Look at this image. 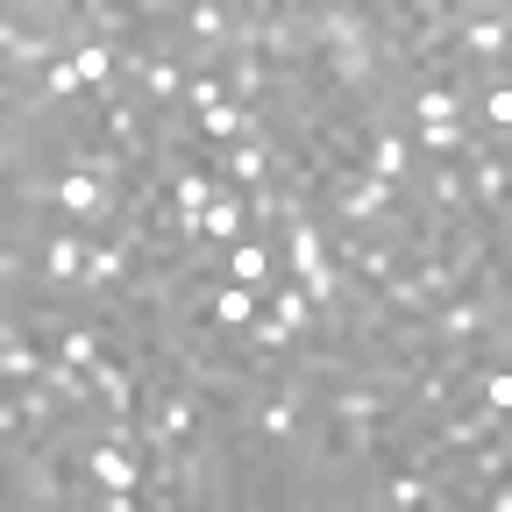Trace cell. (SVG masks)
Masks as SVG:
<instances>
[{
  "label": "cell",
  "mask_w": 512,
  "mask_h": 512,
  "mask_svg": "<svg viewBox=\"0 0 512 512\" xmlns=\"http://www.w3.org/2000/svg\"><path fill=\"white\" fill-rule=\"evenodd\" d=\"M264 313L278 320V328H285L292 342H306V335H320V328H328V313H320V306H313V299H306L292 278H278V285L264 292Z\"/></svg>",
  "instance_id": "4"
},
{
  "label": "cell",
  "mask_w": 512,
  "mask_h": 512,
  "mask_svg": "<svg viewBox=\"0 0 512 512\" xmlns=\"http://www.w3.org/2000/svg\"><path fill=\"white\" fill-rule=\"evenodd\" d=\"M43 93H50V107L57 114H72V107H86L93 93H86V79H79V64H72V50H57L50 64H43V79H36Z\"/></svg>",
  "instance_id": "5"
},
{
  "label": "cell",
  "mask_w": 512,
  "mask_h": 512,
  "mask_svg": "<svg viewBox=\"0 0 512 512\" xmlns=\"http://www.w3.org/2000/svg\"><path fill=\"white\" fill-rule=\"evenodd\" d=\"M214 107H228V79H221V72H192V79H185V114L200 121V114H214Z\"/></svg>",
  "instance_id": "6"
},
{
  "label": "cell",
  "mask_w": 512,
  "mask_h": 512,
  "mask_svg": "<svg viewBox=\"0 0 512 512\" xmlns=\"http://www.w3.org/2000/svg\"><path fill=\"white\" fill-rule=\"evenodd\" d=\"M221 271L235 278V285H249V292H271L285 271H278V242L271 235H242L235 249H221Z\"/></svg>",
  "instance_id": "3"
},
{
  "label": "cell",
  "mask_w": 512,
  "mask_h": 512,
  "mask_svg": "<svg viewBox=\"0 0 512 512\" xmlns=\"http://www.w3.org/2000/svg\"><path fill=\"white\" fill-rule=\"evenodd\" d=\"M93 228H72V221H50L36 235V292L43 299H86V264H93ZM29 292V299H36Z\"/></svg>",
  "instance_id": "1"
},
{
  "label": "cell",
  "mask_w": 512,
  "mask_h": 512,
  "mask_svg": "<svg viewBox=\"0 0 512 512\" xmlns=\"http://www.w3.org/2000/svg\"><path fill=\"white\" fill-rule=\"evenodd\" d=\"M363 171L392 178V185H413V178H420V157H413L406 121H377V128H370V143H363Z\"/></svg>",
  "instance_id": "2"
}]
</instances>
